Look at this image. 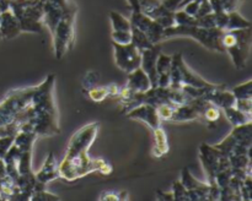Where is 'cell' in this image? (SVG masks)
<instances>
[{
    "mask_svg": "<svg viewBox=\"0 0 252 201\" xmlns=\"http://www.w3.org/2000/svg\"><path fill=\"white\" fill-rule=\"evenodd\" d=\"M98 127V123H90L80 127L70 137L65 156L58 167L59 178L73 181L91 172H100L102 174H110L112 172V166L108 162L91 159L89 156V149L97 136Z\"/></svg>",
    "mask_w": 252,
    "mask_h": 201,
    "instance_id": "1",
    "label": "cell"
},
{
    "mask_svg": "<svg viewBox=\"0 0 252 201\" xmlns=\"http://www.w3.org/2000/svg\"><path fill=\"white\" fill-rule=\"evenodd\" d=\"M54 75L47 76L39 85L36 86L31 100L33 109V119L31 124L37 136H53L61 132L58 124V112L53 98Z\"/></svg>",
    "mask_w": 252,
    "mask_h": 201,
    "instance_id": "2",
    "label": "cell"
},
{
    "mask_svg": "<svg viewBox=\"0 0 252 201\" xmlns=\"http://www.w3.org/2000/svg\"><path fill=\"white\" fill-rule=\"evenodd\" d=\"M224 31L213 27V28H203L199 26H181V25H174L164 29L162 41L172 38V37H189L198 41L202 46L208 48L209 50L223 53L225 51L221 38H223Z\"/></svg>",
    "mask_w": 252,
    "mask_h": 201,
    "instance_id": "3",
    "label": "cell"
},
{
    "mask_svg": "<svg viewBox=\"0 0 252 201\" xmlns=\"http://www.w3.org/2000/svg\"><path fill=\"white\" fill-rule=\"evenodd\" d=\"M221 43L225 51H228L230 55L235 68L239 70L245 68L251 51V27L224 31Z\"/></svg>",
    "mask_w": 252,
    "mask_h": 201,
    "instance_id": "4",
    "label": "cell"
},
{
    "mask_svg": "<svg viewBox=\"0 0 252 201\" xmlns=\"http://www.w3.org/2000/svg\"><path fill=\"white\" fill-rule=\"evenodd\" d=\"M78 7L74 4H69L68 9L62 16L61 21L57 25L53 34L54 55L56 58L62 59L71 48L74 44V21H75Z\"/></svg>",
    "mask_w": 252,
    "mask_h": 201,
    "instance_id": "5",
    "label": "cell"
},
{
    "mask_svg": "<svg viewBox=\"0 0 252 201\" xmlns=\"http://www.w3.org/2000/svg\"><path fill=\"white\" fill-rule=\"evenodd\" d=\"M36 86L12 90L0 100V127L10 124L31 103Z\"/></svg>",
    "mask_w": 252,
    "mask_h": 201,
    "instance_id": "6",
    "label": "cell"
},
{
    "mask_svg": "<svg viewBox=\"0 0 252 201\" xmlns=\"http://www.w3.org/2000/svg\"><path fill=\"white\" fill-rule=\"evenodd\" d=\"M214 83L208 82L191 70L185 63L181 53L172 55L171 70H170V86L171 88H181L182 86L194 87H211Z\"/></svg>",
    "mask_w": 252,
    "mask_h": 201,
    "instance_id": "7",
    "label": "cell"
},
{
    "mask_svg": "<svg viewBox=\"0 0 252 201\" xmlns=\"http://www.w3.org/2000/svg\"><path fill=\"white\" fill-rule=\"evenodd\" d=\"M113 49H115V60L116 65L123 70L125 73L129 74L135 69L140 68V59H142V51L137 48L133 43L129 44H118L112 42Z\"/></svg>",
    "mask_w": 252,
    "mask_h": 201,
    "instance_id": "8",
    "label": "cell"
},
{
    "mask_svg": "<svg viewBox=\"0 0 252 201\" xmlns=\"http://www.w3.org/2000/svg\"><path fill=\"white\" fill-rule=\"evenodd\" d=\"M161 53V44H154L152 48L142 50V59H140V69L148 75L150 80V86H158V73H157V59Z\"/></svg>",
    "mask_w": 252,
    "mask_h": 201,
    "instance_id": "9",
    "label": "cell"
},
{
    "mask_svg": "<svg viewBox=\"0 0 252 201\" xmlns=\"http://www.w3.org/2000/svg\"><path fill=\"white\" fill-rule=\"evenodd\" d=\"M127 117L130 118V119L142 120L148 126L152 127L153 130L159 127L160 123H161L159 115H158L157 108L154 105L149 104V103H142V104L133 107L132 109L127 112Z\"/></svg>",
    "mask_w": 252,
    "mask_h": 201,
    "instance_id": "10",
    "label": "cell"
},
{
    "mask_svg": "<svg viewBox=\"0 0 252 201\" xmlns=\"http://www.w3.org/2000/svg\"><path fill=\"white\" fill-rule=\"evenodd\" d=\"M21 33L19 20L10 9L0 12V36L4 39L15 38Z\"/></svg>",
    "mask_w": 252,
    "mask_h": 201,
    "instance_id": "11",
    "label": "cell"
},
{
    "mask_svg": "<svg viewBox=\"0 0 252 201\" xmlns=\"http://www.w3.org/2000/svg\"><path fill=\"white\" fill-rule=\"evenodd\" d=\"M34 176H36V180L38 183L43 184V185H46L49 181L56 180V179L59 178L58 166L56 163L53 152H49L43 166L41 167V169L37 173H34Z\"/></svg>",
    "mask_w": 252,
    "mask_h": 201,
    "instance_id": "12",
    "label": "cell"
},
{
    "mask_svg": "<svg viewBox=\"0 0 252 201\" xmlns=\"http://www.w3.org/2000/svg\"><path fill=\"white\" fill-rule=\"evenodd\" d=\"M150 87H152V86H150L149 77H148L147 74H145L140 68L135 69L132 73L128 74V80L125 86V88H127L128 91H130V92L133 93L145 92V91L149 90Z\"/></svg>",
    "mask_w": 252,
    "mask_h": 201,
    "instance_id": "13",
    "label": "cell"
},
{
    "mask_svg": "<svg viewBox=\"0 0 252 201\" xmlns=\"http://www.w3.org/2000/svg\"><path fill=\"white\" fill-rule=\"evenodd\" d=\"M181 181L185 185L187 190L194 191L197 195L199 196V200L202 199H208L209 198V191H211V185L208 183H202V181L197 180L196 178L191 176L189 169L185 168L181 173Z\"/></svg>",
    "mask_w": 252,
    "mask_h": 201,
    "instance_id": "14",
    "label": "cell"
},
{
    "mask_svg": "<svg viewBox=\"0 0 252 201\" xmlns=\"http://www.w3.org/2000/svg\"><path fill=\"white\" fill-rule=\"evenodd\" d=\"M172 55H166L160 53L157 59V73H158V86L160 87H169L170 86V70H171Z\"/></svg>",
    "mask_w": 252,
    "mask_h": 201,
    "instance_id": "15",
    "label": "cell"
},
{
    "mask_svg": "<svg viewBox=\"0 0 252 201\" xmlns=\"http://www.w3.org/2000/svg\"><path fill=\"white\" fill-rule=\"evenodd\" d=\"M154 149H153V153L155 157H161L169 152V142H167L166 132L162 130L161 127H157L154 130Z\"/></svg>",
    "mask_w": 252,
    "mask_h": 201,
    "instance_id": "16",
    "label": "cell"
},
{
    "mask_svg": "<svg viewBox=\"0 0 252 201\" xmlns=\"http://www.w3.org/2000/svg\"><path fill=\"white\" fill-rule=\"evenodd\" d=\"M224 110V115L226 117V119L234 125V126H238V125L246 124V123H251L252 118L251 114H248V113H244L241 110H239L238 108L235 107H229L225 108Z\"/></svg>",
    "mask_w": 252,
    "mask_h": 201,
    "instance_id": "17",
    "label": "cell"
},
{
    "mask_svg": "<svg viewBox=\"0 0 252 201\" xmlns=\"http://www.w3.org/2000/svg\"><path fill=\"white\" fill-rule=\"evenodd\" d=\"M130 33H132V42H130V43L134 44L140 51L144 50V49L152 48V47L154 46V44L149 41L147 34H145L143 31H140L139 28H137V27L132 26V28H130Z\"/></svg>",
    "mask_w": 252,
    "mask_h": 201,
    "instance_id": "18",
    "label": "cell"
},
{
    "mask_svg": "<svg viewBox=\"0 0 252 201\" xmlns=\"http://www.w3.org/2000/svg\"><path fill=\"white\" fill-rule=\"evenodd\" d=\"M246 27H251V22L249 21V20H246L245 17L241 16V15L238 12V10L229 12L228 25H226L225 31H230V29L246 28Z\"/></svg>",
    "mask_w": 252,
    "mask_h": 201,
    "instance_id": "19",
    "label": "cell"
},
{
    "mask_svg": "<svg viewBox=\"0 0 252 201\" xmlns=\"http://www.w3.org/2000/svg\"><path fill=\"white\" fill-rule=\"evenodd\" d=\"M110 20L111 25H112V31H130V28H132L129 20L126 19L120 12L111 11Z\"/></svg>",
    "mask_w": 252,
    "mask_h": 201,
    "instance_id": "20",
    "label": "cell"
},
{
    "mask_svg": "<svg viewBox=\"0 0 252 201\" xmlns=\"http://www.w3.org/2000/svg\"><path fill=\"white\" fill-rule=\"evenodd\" d=\"M233 95L236 100H244V98H252V81L248 80L246 82L240 83L233 88Z\"/></svg>",
    "mask_w": 252,
    "mask_h": 201,
    "instance_id": "21",
    "label": "cell"
},
{
    "mask_svg": "<svg viewBox=\"0 0 252 201\" xmlns=\"http://www.w3.org/2000/svg\"><path fill=\"white\" fill-rule=\"evenodd\" d=\"M175 25H181V26H197V19L186 14L184 10H176L174 14Z\"/></svg>",
    "mask_w": 252,
    "mask_h": 201,
    "instance_id": "22",
    "label": "cell"
},
{
    "mask_svg": "<svg viewBox=\"0 0 252 201\" xmlns=\"http://www.w3.org/2000/svg\"><path fill=\"white\" fill-rule=\"evenodd\" d=\"M220 115V108L212 104V103H208L207 107L204 108L203 114H202V120H206L208 123H216L218 122Z\"/></svg>",
    "mask_w": 252,
    "mask_h": 201,
    "instance_id": "23",
    "label": "cell"
},
{
    "mask_svg": "<svg viewBox=\"0 0 252 201\" xmlns=\"http://www.w3.org/2000/svg\"><path fill=\"white\" fill-rule=\"evenodd\" d=\"M157 108L158 115H159L160 120H166V122H171L172 113H174V105L169 104V103H162L159 104Z\"/></svg>",
    "mask_w": 252,
    "mask_h": 201,
    "instance_id": "24",
    "label": "cell"
},
{
    "mask_svg": "<svg viewBox=\"0 0 252 201\" xmlns=\"http://www.w3.org/2000/svg\"><path fill=\"white\" fill-rule=\"evenodd\" d=\"M172 196H174V200H189L187 189L180 180L172 184Z\"/></svg>",
    "mask_w": 252,
    "mask_h": 201,
    "instance_id": "25",
    "label": "cell"
},
{
    "mask_svg": "<svg viewBox=\"0 0 252 201\" xmlns=\"http://www.w3.org/2000/svg\"><path fill=\"white\" fill-rule=\"evenodd\" d=\"M89 96H90L91 100L94 102H102L106 97H108V93H107V88L102 87V86H98V87H91L89 90Z\"/></svg>",
    "mask_w": 252,
    "mask_h": 201,
    "instance_id": "26",
    "label": "cell"
},
{
    "mask_svg": "<svg viewBox=\"0 0 252 201\" xmlns=\"http://www.w3.org/2000/svg\"><path fill=\"white\" fill-rule=\"evenodd\" d=\"M112 42L118 44H129L132 42L130 31H112Z\"/></svg>",
    "mask_w": 252,
    "mask_h": 201,
    "instance_id": "27",
    "label": "cell"
},
{
    "mask_svg": "<svg viewBox=\"0 0 252 201\" xmlns=\"http://www.w3.org/2000/svg\"><path fill=\"white\" fill-rule=\"evenodd\" d=\"M197 19V26L203 27V28H213L216 26V16H214L213 12L206 15V16L202 17H196Z\"/></svg>",
    "mask_w": 252,
    "mask_h": 201,
    "instance_id": "28",
    "label": "cell"
},
{
    "mask_svg": "<svg viewBox=\"0 0 252 201\" xmlns=\"http://www.w3.org/2000/svg\"><path fill=\"white\" fill-rule=\"evenodd\" d=\"M15 136H0V158L5 156V153L7 152V150L11 147V145L14 144Z\"/></svg>",
    "mask_w": 252,
    "mask_h": 201,
    "instance_id": "29",
    "label": "cell"
},
{
    "mask_svg": "<svg viewBox=\"0 0 252 201\" xmlns=\"http://www.w3.org/2000/svg\"><path fill=\"white\" fill-rule=\"evenodd\" d=\"M252 98H244V100H236L235 105L234 107L238 108L239 110L244 113H248V114H251L252 109Z\"/></svg>",
    "mask_w": 252,
    "mask_h": 201,
    "instance_id": "30",
    "label": "cell"
},
{
    "mask_svg": "<svg viewBox=\"0 0 252 201\" xmlns=\"http://www.w3.org/2000/svg\"><path fill=\"white\" fill-rule=\"evenodd\" d=\"M199 4H201V2H198V1H189V2H187L186 5H184L181 10H184L186 14H189V15H191V16L196 17L197 11H198Z\"/></svg>",
    "mask_w": 252,
    "mask_h": 201,
    "instance_id": "31",
    "label": "cell"
},
{
    "mask_svg": "<svg viewBox=\"0 0 252 201\" xmlns=\"http://www.w3.org/2000/svg\"><path fill=\"white\" fill-rule=\"evenodd\" d=\"M98 81V74L97 73H89L88 75L84 78V86H85L86 90H90L91 87H94V83H96Z\"/></svg>",
    "mask_w": 252,
    "mask_h": 201,
    "instance_id": "32",
    "label": "cell"
},
{
    "mask_svg": "<svg viewBox=\"0 0 252 201\" xmlns=\"http://www.w3.org/2000/svg\"><path fill=\"white\" fill-rule=\"evenodd\" d=\"M212 11V7H211V4H209V1L207 0V1H203L199 4V7H198V11H197V15L196 17H202V16H206V15L211 14Z\"/></svg>",
    "mask_w": 252,
    "mask_h": 201,
    "instance_id": "33",
    "label": "cell"
},
{
    "mask_svg": "<svg viewBox=\"0 0 252 201\" xmlns=\"http://www.w3.org/2000/svg\"><path fill=\"white\" fill-rule=\"evenodd\" d=\"M221 2H223L224 10H225L226 12H230L238 10L240 0H221Z\"/></svg>",
    "mask_w": 252,
    "mask_h": 201,
    "instance_id": "34",
    "label": "cell"
},
{
    "mask_svg": "<svg viewBox=\"0 0 252 201\" xmlns=\"http://www.w3.org/2000/svg\"><path fill=\"white\" fill-rule=\"evenodd\" d=\"M106 88H107L108 96H111V97H117V96L120 95L121 90H122V88H121L120 86L115 85V83H112V85L107 86V87H106Z\"/></svg>",
    "mask_w": 252,
    "mask_h": 201,
    "instance_id": "35",
    "label": "cell"
},
{
    "mask_svg": "<svg viewBox=\"0 0 252 201\" xmlns=\"http://www.w3.org/2000/svg\"><path fill=\"white\" fill-rule=\"evenodd\" d=\"M132 11H140L139 0H127Z\"/></svg>",
    "mask_w": 252,
    "mask_h": 201,
    "instance_id": "36",
    "label": "cell"
}]
</instances>
